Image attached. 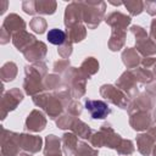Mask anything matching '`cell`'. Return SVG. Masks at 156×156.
Instances as JSON below:
<instances>
[{
    "instance_id": "obj_1",
    "label": "cell",
    "mask_w": 156,
    "mask_h": 156,
    "mask_svg": "<svg viewBox=\"0 0 156 156\" xmlns=\"http://www.w3.org/2000/svg\"><path fill=\"white\" fill-rule=\"evenodd\" d=\"M85 107L95 119H102L107 117L108 113H111V108L107 106V104L100 100H88L85 102Z\"/></svg>"
},
{
    "instance_id": "obj_2",
    "label": "cell",
    "mask_w": 156,
    "mask_h": 156,
    "mask_svg": "<svg viewBox=\"0 0 156 156\" xmlns=\"http://www.w3.org/2000/svg\"><path fill=\"white\" fill-rule=\"evenodd\" d=\"M49 43L54 44V45H61L65 39H66V34L63 30L61 29H57V28H54V29H50L48 32V35H46Z\"/></svg>"
}]
</instances>
